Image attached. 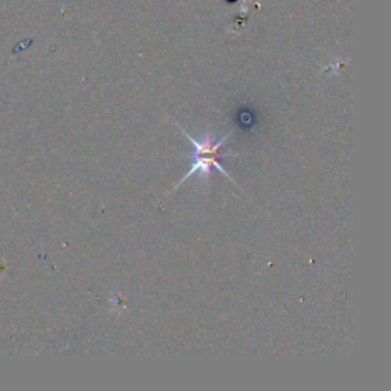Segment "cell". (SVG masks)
<instances>
[{"label": "cell", "instance_id": "1", "mask_svg": "<svg viewBox=\"0 0 391 391\" xmlns=\"http://www.w3.org/2000/svg\"><path fill=\"white\" fill-rule=\"evenodd\" d=\"M180 130H182V134L188 139H190L191 144H193V153L190 156L191 158V169L182 178V180H180V184H182L184 180H187L188 178H191L193 174L208 176L213 169L223 173L225 176H228L229 179L234 180L231 174H228V171L223 169L222 164H220V159L223 156H231L233 155L231 151H222L223 144H225V141L229 138V135H226L225 138H222V139H214L213 135L207 134L202 141H198V139H194L191 135H188L184 129H180ZM180 184H178V187Z\"/></svg>", "mask_w": 391, "mask_h": 391}]
</instances>
